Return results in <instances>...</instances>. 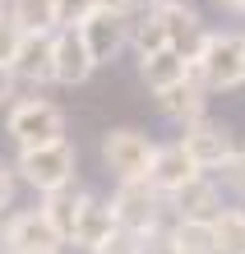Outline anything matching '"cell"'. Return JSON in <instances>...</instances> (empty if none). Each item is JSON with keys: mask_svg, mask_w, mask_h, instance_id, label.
I'll return each mask as SVG.
<instances>
[{"mask_svg": "<svg viewBox=\"0 0 245 254\" xmlns=\"http://www.w3.org/2000/svg\"><path fill=\"white\" fill-rule=\"evenodd\" d=\"M166 208H171V217L180 222H213L222 213V194H218V181L204 171L194 176L190 185H180L176 194H166Z\"/></svg>", "mask_w": 245, "mask_h": 254, "instance_id": "cell-12", "label": "cell"}, {"mask_svg": "<svg viewBox=\"0 0 245 254\" xmlns=\"http://www.w3.org/2000/svg\"><path fill=\"white\" fill-rule=\"evenodd\" d=\"M116 231H120L116 208L106 203V199H97V194H88V203H83V213H79V227H74V236H70V241L79 245L83 254H93L97 245H106V241H111Z\"/></svg>", "mask_w": 245, "mask_h": 254, "instance_id": "cell-15", "label": "cell"}, {"mask_svg": "<svg viewBox=\"0 0 245 254\" xmlns=\"http://www.w3.org/2000/svg\"><path fill=\"white\" fill-rule=\"evenodd\" d=\"M194 79L208 88V93H227V88L245 83V37L241 33H208L199 56L190 61Z\"/></svg>", "mask_w": 245, "mask_h": 254, "instance_id": "cell-1", "label": "cell"}, {"mask_svg": "<svg viewBox=\"0 0 245 254\" xmlns=\"http://www.w3.org/2000/svg\"><path fill=\"white\" fill-rule=\"evenodd\" d=\"M180 143H185V153L199 162V171H218L222 162H232L241 153L232 129H227L222 121H213V116H199V121L180 125Z\"/></svg>", "mask_w": 245, "mask_h": 254, "instance_id": "cell-8", "label": "cell"}, {"mask_svg": "<svg viewBox=\"0 0 245 254\" xmlns=\"http://www.w3.org/2000/svg\"><path fill=\"white\" fill-rule=\"evenodd\" d=\"M153 148L158 143H153L148 134L130 129V125L102 134V162H106V171H116V181H148Z\"/></svg>", "mask_w": 245, "mask_h": 254, "instance_id": "cell-5", "label": "cell"}, {"mask_svg": "<svg viewBox=\"0 0 245 254\" xmlns=\"http://www.w3.org/2000/svg\"><path fill=\"white\" fill-rule=\"evenodd\" d=\"M0 14H9V0H0Z\"/></svg>", "mask_w": 245, "mask_h": 254, "instance_id": "cell-30", "label": "cell"}, {"mask_svg": "<svg viewBox=\"0 0 245 254\" xmlns=\"http://www.w3.org/2000/svg\"><path fill=\"white\" fill-rule=\"evenodd\" d=\"M218 176H222V185L232 190V194H241V199H245V148H241L232 162H222V167H218Z\"/></svg>", "mask_w": 245, "mask_h": 254, "instance_id": "cell-23", "label": "cell"}, {"mask_svg": "<svg viewBox=\"0 0 245 254\" xmlns=\"http://www.w3.org/2000/svg\"><path fill=\"white\" fill-rule=\"evenodd\" d=\"M9 14L23 33H56V5L51 0H9Z\"/></svg>", "mask_w": 245, "mask_h": 254, "instance_id": "cell-19", "label": "cell"}, {"mask_svg": "<svg viewBox=\"0 0 245 254\" xmlns=\"http://www.w3.org/2000/svg\"><path fill=\"white\" fill-rule=\"evenodd\" d=\"M204 107H208V88L194 79V69H190L180 83H171V88H162V93H158V111L166 116V121H176V125L199 121Z\"/></svg>", "mask_w": 245, "mask_h": 254, "instance_id": "cell-14", "label": "cell"}, {"mask_svg": "<svg viewBox=\"0 0 245 254\" xmlns=\"http://www.w3.org/2000/svg\"><path fill=\"white\" fill-rule=\"evenodd\" d=\"M171 241H176V254H218L213 245V227L208 222H171Z\"/></svg>", "mask_w": 245, "mask_h": 254, "instance_id": "cell-20", "label": "cell"}, {"mask_svg": "<svg viewBox=\"0 0 245 254\" xmlns=\"http://www.w3.org/2000/svg\"><path fill=\"white\" fill-rule=\"evenodd\" d=\"M23 37H28V33L14 23V14H0V65H14V56H19Z\"/></svg>", "mask_w": 245, "mask_h": 254, "instance_id": "cell-21", "label": "cell"}, {"mask_svg": "<svg viewBox=\"0 0 245 254\" xmlns=\"http://www.w3.org/2000/svg\"><path fill=\"white\" fill-rule=\"evenodd\" d=\"M208 227H213L218 254H245V208H222Z\"/></svg>", "mask_w": 245, "mask_h": 254, "instance_id": "cell-18", "label": "cell"}, {"mask_svg": "<svg viewBox=\"0 0 245 254\" xmlns=\"http://www.w3.org/2000/svg\"><path fill=\"white\" fill-rule=\"evenodd\" d=\"M130 23H134V14H120V9L97 5V9L79 23V37H83L88 56H93L97 65H111L116 56L130 47Z\"/></svg>", "mask_w": 245, "mask_h": 254, "instance_id": "cell-6", "label": "cell"}, {"mask_svg": "<svg viewBox=\"0 0 245 254\" xmlns=\"http://www.w3.org/2000/svg\"><path fill=\"white\" fill-rule=\"evenodd\" d=\"M56 83H65V88H79L93 79V69L97 61L88 56L83 47V37H79V28H56Z\"/></svg>", "mask_w": 245, "mask_h": 254, "instance_id": "cell-13", "label": "cell"}, {"mask_svg": "<svg viewBox=\"0 0 245 254\" xmlns=\"http://www.w3.org/2000/svg\"><path fill=\"white\" fill-rule=\"evenodd\" d=\"M218 9H232V14H245V0H213Z\"/></svg>", "mask_w": 245, "mask_h": 254, "instance_id": "cell-28", "label": "cell"}, {"mask_svg": "<svg viewBox=\"0 0 245 254\" xmlns=\"http://www.w3.org/2000/svg\"><path fill=\"white\" fill-rule=\"evenodd\" d=\"M97 5H106V9H120V14H139L148 0H97Z\"/></svg>", "mask_w": 245, "mask_h": 254, "instance_id": "cell-27", "label": "cell"}, {"mask_svg": "<svg viewBox=\"0 0 245 254\" xmlns=\"http://www.w3.org/2000/svg\"><path fill=\"white\" fill-rule=\"evenodd\" d=\"M194 176H204V171H199V162L185 153V143H180V139H171V143H158V148H153L148 185L158 190V194H176L180 185H190Z\"/></svg>", "mask_w": 245, "mask_h": 254, "instance_id": "cell-10", "label": "cell"}, {"mask_svg": "<svg viewBox=\"0 0 245 254\" xmlns=\"http://www.w3.org/2000/svg\"><path fill=\"white\" fill-rule=\"evenodd\" d=\"M93 254H139V250H134V236H130V231H116L111 241H106V245H97Z\"/></svg>", "mask_w": 245, "mask_h": 254, "instance_id": "cell-25", "label": "cell"}, {"mask_svg": "<svg viewBox=\"0 0 245 254\" xmlns=\"http://www.w3.org/2000/svg\"><path fill=\"white\" fill-rule=\"evenodd\" d=\"M185 74H190V61H185L176 47H162V51H153V56H139V79L153 88V93L180 83Z\"/></svg>", "mask_w": 245, "mask_h": 254, "instance_id": "cell-16", "label": "cell"}, {"mask_svg": "<svg viewBox=\"0 0 245 254\" xmlns=\"http://www.w3.org/2000/svg\"><path fill=\"white\" fill-rule=\"evenodd\" d=\"M153 14H158V23H162V33H166V47H176L185 61H194L199 47H204V37H208L199 9L185 5V0H153Z\"/></svg>", "mask_w": 245, "mask_h": 254, "instance_id": "cell-9", "label": "cell"}, {"mask_svg": "<svg viewBox=\"0 0 245 254\" xmlns=\"http://www.w3.org/2000/svg\"><path fill=\"white\" fill-rule=\"evenodd\" d=\"M83 203H88V194L83 190H74V185H60L51 194H42V213L51 217V227L65 236H74V227H79V213H83Z\"/></svg>", "mask_w": 245, "mask_h": 254, "instance_id": "cell-17", "label": "cell"}, {"mask_svg": "<svg viewBox=\"0 0 245 254\" xmlns=\"http://www.w3.org/2000/svg\"><path fill=\"white\" fill-rule=\"evenodd\" d=\"M14 181H19V171H14V162L0 157V213L14 203Z\"/></svg>", "mask_w": 245, "mask_h": 254, "instance_id": "cell-24", "label": "cell"}, {"mask_svg": "<svg viewBox=\"0 0 245 254\" xmlns=\"http://www.w3.org/2000/svg\"><path fill=\"white\" fill-rule=\"evenodd\" d=\"M51 5H56V28H79L97 9V0H51Z\"/></svg>", "mask_w": 245, "mask_h": 254, "instance_id": "cell-22", "label": "cell"}, {"mask_svg": "<svg viewBox=\"0 0 245 254\" xmlns=\"http://www.w3.org/2000/svg\"><path fill=\"white\" fill-rule=\"evenodd\" d=\"M56 33H28L23 37V47H19V56H14V79L19 83H28V88H47V83H56V42H51Z\"/></svg>", "mask_w": 245, "mask_h": 254, "instance_id": "cell-11", "label": "cell"}, {"mask_svg": "<svg viewBox=\"0 0 245 254\" xmlns=\"http://www.w3.org/2000/svg\"><path fill=\"white\" fill-rule=\"evenodd\" d=\"M0 254H5V213H0Z\"/></svg>", "mask_w": 245, "mask_h": 254, "instance_id": "cell-29", "label": "cell"}, {"mask_svg": "<svg viewBox=\"0 0 245 254\" xmlns=\"http://www.w3.org/2000/svg\"><path fill=\"white\" fill-rule=\"evenodd\" d=\"M5 134L19 148L56 143V139H65V111H60L56 102H47V97H19V102H9Z\"/></svg>", "mask_w": 245, "mask_h": 254, "instance_id": "cell-3", "label": "cell"}, {"mask_svg": "<svg viewBox=\"0 0 245 254\" xmlns=\"http://www.w3.org/2000/svg\"><path fill=\"white\" fill-rule=\"evenodd\" d=\"M14 83H19V79H14V69H9V65H0V107L14 97Z\"/></svg>", "mask_w": 245, "mask_h": 254, "instance_id": "cell-26", "label": "cell"}, {"mask_svg": "<svg viewBox=\"0 0 245 254\" xmlns=\"http://www.w3.org/2000/svg\"><path fill=\"white\" fill-rule=\"evenodd\" d=\"M65 236L51 227L42 208H23V213L5 217V254H60Z\"/></svg>", "mask_w": 245, "mask_h": 254, "instance_id": "cell-7", "label": "cell"}, {"mask_svg": "<svg viewBox=\"0 0 245 254\" xmlns=\"http://www.w3.org/2000/svg\"><path fill=\"white\" fill-rule=\"evenodd\" d=\"M116 222H120V231H130V236H139V231H153V227H162L166 222V194H158L148 181H120L116 190Z\"/></svg>", "mask_w": 245, "mask_h": 254, "instance_id": "cell-4", "label": "cell"}, {"mask_svg": "<svg viewBox=\"0 0 245 254\" xmlns=\"http://www.w3.org/2000/svg\"><path fill=\"white\" fill-rule=\"evenodd\" d=\"M19 181H28L37 194H51L60 185H74V171H79V148L70 139L42 143V148H19V162H14Z\"/></svg>", "mask_w": 245, "mask_h": 254, "instance_id": "cell-2", "label": "cell"}]
</instances>
